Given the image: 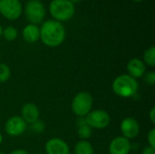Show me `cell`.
<instances>
[{
    "instance_id": "1",
    "label": "cell",
    "mask_w": 155,
    "mask_h": 154,
    "mask_svg": "<svg viewBox=\"0 0 155 154\" xmlns=\"http://www.w3.org/2000/svg\"><path fill=\"white\" fill-rule=\"evenodd\" d=\"M40 28V40L48 47H57L61 45L66 35L64 25L54 19L44 21Z\"/></svg>"
},
{
    "instance_id": "2",
    "label": "cell",
    "mask_w": 155,
    "mask_h": 154,
    "mask_svg": "<svg viewBox=\"0 0 155 154\" xmlns=\"http://www.w3.org/2000/svg\"><path fill=\"white\" fill-rule=\"evenodd\" d=\"M139 88V84L136 79L133 78L129 74H121L117 76L113 84V92L119 97L131 98L134 96Z\"/></svg>"
},
{
    "instance_id": "3",
    "label": "cell",
    "mask_w": 155,
    "mask_h": 154,
    "mask_svg": "<svg viewBox=\"0 0 155 154\" xmlns=\"http://www.w3.org/2000/svg\"><path fill=\"white\" fill-rule=\"evenodd\" d=\"M48 10L54 20L63 23L69 21L74 15L75 5L68 0H52Z\"/></svg>"
},
{
    "instance_id": "4",
    "label": "cell",
    "mask_w": 155,
    "mask_h": 154,
    "mask_svg": "<svg viewBox=\"0 0 155 154\" xmlns=\"http://www.w3.org/2000/svg\"><path fill=\"white\" fill-rule=\"evenodd\" d=\"M23 12H25V15L29 24L36 25L44 22L46 14L45 5L40 0L27 1L25 8H23Z\"/></svg>"
},
{
    "instance_id": "5",
    "label": "cell",
    "mask_w": 155,
    "mask_h": 154,
    "mask_svg": "<svg viewBox=\"0 0 155 154\" xmlns=\"http://www.w3.org/2000/svg\"><path fill=\"white\" fill-rule=\"evenodd\" d=\"M94 100L90 93L80 92L73 99L71 108L73 113L78 117H85L93 107Z\"/></svg>"
},
{
    "instance_id": "6",
    "label": "cell",
    "mask_w": 155,
    "mask_h": 154,
    "mask_svg": "<svg viewBox=\"0 0 155 154\" xmlns=\"http://www.w3.org/2000/svg\"><path fill=\"white\" fill-rule=\"evenodd\" d=\"M23 13L20 0H0V14L9 21L17 20Z\"/></svg>"
},
{
    "instance_id": "7",
    "label": "cell",
    "mask_w": 155,
    "mask_h": 154,
    "mask_svg": "<svg viewBox=\"0 0 155 154\" xmlns=\"http://www.w3.org/2000/svg\"><path fill=\"white\" fill-rule=\"evenodd\" d=\"M85 121L86 123L92 129L102 130L106 128L110 124L111 117L106 111L103 109H97V110H92L85 116Z\"/></svg>"
},
{
    "instance_id": "8",
    "label": "cell",
    "mask_w": 155,
    "mask_h": 154,
    "mask_svg": "<svg viewBox=\"0 0 155 154\" xmlns=\"http://www.w3.org/2000/svg\"><path fill=\"white\" fill-rule=\"evenodd\" d=\"M26 124L27 123L21 118V116H12L6 121L5 131L9 136H20L25 132Z\"/></svg>"
},
{
    "instance_id": "9",
    "label": "cell",
    "mask_w": 155,
    "mask_h": 154,
    "mask_svg": "<svg viewBox=\"0 0 155 154\" xmlns=\"http://www.w3.org/2000/svg\"><path fill=\"white\" fill-rule=\"evenodd\" d=\"M120 130L124 138L131 140L138 136L140 133V124L134 118L126 117L122 121Z\"/></svg>"
},
{
    "instance_id": "10",
    "label": "cell",
    "mask_w": 155,
    "mask_h": 154,
    "mask_svg": "<svg viewBox=\"0 0 155 154\" xmlns=\"http://www.w3.org/2000/svg\"><path fill=\"white\" fill-rule=\"evenodd\" d=\"M46 154H70V148L66 142L60 138L49 139L45 146Z\"/></svg>"
},
{
    "instance_id": "11",
    "label": "cell",
    "mask_w": 155,
    "mask_h": 154,
    "mask_svg": "<svg viewBox=\"0 0 155 154\" xmlns=\"http://www.w3.org/2000/svg\"><path fill=\"white\" fill-rule=\"evenodd\" d=\"M132 149L130 140L124 136H117L114 138L109 144L110 154H129Z\"/></svg>"
},
{
    "instance_id": "12",
    "label": "cell",
    "mask_w": 155,
    "mask_h": 154,
    "mask_svg": "<svg viewBox=\"0 0 155 154\" xmlns=\"http://www.w3.org/2000/svg\"><path fill=\"white\" fill-rule=\"evenodd\" d=\"M40 111L39 108L33 103H26L21 109V118L26 123H33L39 119Z\"/></svg>"
},
{
    "instance_id": "13",
    "label": "cell",
    "mask_w": 155,
    "mask_h": 154,
    "mask_svg": "<svg viewBox=\"0 0 155 154\" xmlns=\"http://www.w3.org/2000/svg\"><path fill=\"white\" fill-rule=\"evenodd\" d=\"M128 74L134 79L141 78L146 73V66L145 64L139 58H133L131 59L126 65Z\"/></svg>"
},
{
    "instance_id": "14",
    "label": "cell",
    "mask_w": 155,
    "mask_h": 154,
    "mask_svg": "<svg viewBox=\"0 0 155 154\" xmlns=\"http://www.w3.org/2000/svg\"><path fill=\"white\" fill-rule=\"evenodd\" d=\"M22 36L24 40L29 44L36 43L40 39V28L36 25L28 24L22 30Z\"/></svg>"
},
{
    "instance_id": "15",
    "label": "cell",
    "mask_w": 155,
    "mask_h": 154,
    "mask_svg": "<svg viewBox=\"0 0 155 154\" xmlns=\"http://www.w3.org/2000/svg\"><path fill=\"white\" fill-rule=\"evenodd\" d=\"M94 150L92 143L85 140L79 141L74 146V154H94Z\"/></svg>"
},
{
    "instance_id": "16",
    "label": "cell",
    "mask_w": 155,
    "mask_h": 154,
    "mask_svg": "<svg viewBox=\"0 0 155 154\" xmlns=\"http://www.w3.org/2000/svg\"><path fill=\"white\" fill-rule=\"evenodd\" d=\"M2 36L4 37L5 40H6L8 42H13V41H15L17 38L18 31H17V29L15 26L7 25L6 27H5L3 29Z\"/></svg>"
},
{
    "instance_id": "17",
    "label": "cell",
    "mask_w": 155,
    "mask_h": 154,
    "mask_svg": "<svg viewBox=\"0 0 155 154\" xmlns=\"http://www.w3.org/2000/svg\"><path fill=\"white\" fill-rule=\"evenodd\" d=\"M145 64H147L150 67H154L155 66V47L151 46L147 48L143 54V61Z\"/></svg>"
},
{
    "instance_id": "18",
    "label": "cell",
    "mask_w": 155,
    "mask_h": 154,
    "mask_svg": "<svg viewBox=\"0 0 155 154\" xmlns=\"http://www.w3.org/2000/svg\"><path fill=\"white\" fill-rule=\"evenodd\" d=\"M92 133L93 130L87 123L78 126V136L81 140L87 141V139H89L92 136Z\"/></svg>"
},
{
    "instance_id": "19",
    "label": "cell",
    "mask_w": 155,
    "mask_h": 154,
    "mask_svg": "<svg viewBox=\"0 0 155 154\" xmlns=\"http://www.w3.org/2000/svg\"><path fill=\"white\" fill-rule=\"evenodd\" d=\"M11 76V70L6 64L0 63V83H5Z\"/></svg>"
},
{
    "instance_id": "20",
    "label": "cell",
    "mask_w": 155,
    "mask_h": 154,
    "mask_svg": "<svg viewBox=\"0 0 155 154\" xmlns=\"http://www.w3.org/2000/svg\"><path fill=\"white\" fill-rule=\"evenodd\" d=\"M31 129L35 133H42L45 130V123L43 121L38 119L35 123H31Z\"/></svg>"
},
{
    "instance_id": "21",
    "label": "cell",
    "mask_w": 155,
    "mask_h": 154,
    "mask_svg": "<svg viewBox=\"0 0 155 154\" xmlns=\"http://www.w3.org/2000/svg\"><path fill=\"white\" fill-rule=\"evenodd\" d=\"M143 77L144 79V82L149 85H153L155 84V73L153 71L145 73Z\"/></svg>"
},
{
    "instance_id": "22",
    "label": "cell",
    "mask_w": 155,
    "mask_h": 154,
    "mask_svg": "<svg viewBox=\"0 0 155 154\" xmlns=\"http://www.w3.org/2000/svg\"><path fill=\"white\" fill-rule=\"evenodd\" d=\"M147 141L149 146L155 148V129L153 128L150 130V132L147 134Z\"/></svg>"
},
{
    "instance_id": "23",
    "label": "cell",
    "mask_w": 155,
    "mask_h": 154,
    "mask_svg": "<svg viewBox=\"0 0 155 154\" xmlns=\"http://www.w3.org/2000/svg\"><path fill=\"white\" fill-rule=\"evenodd\" d=\"M142 154H155V148H153L151 146H147L143 149Z\"/></svg>"
},
{
    "instance_id": "24",
    "label": "cell",
    "mask_w": 155,
    "mask_h": 154,
    "mask_svg": "<svg viewBox=\"0 0 155 154\" xmlns=\"http://www.w3.org/2000/svg\"><path fill=\"white\" fill-rule=\"evenodd\" d=\"M149 119L151 121L152 123H155V107H153L151 110H150V113H149Z\"/></svg>"
},
{
    "instance_id": "25",
    "label": "cell",
    "mask_w": 155,
    "mask_h": 154,
    "mask_svg": "<svg viewBox=\"0 0 155 154\" xmlns=\"http://www.w3.org/2000/svg\"><path fill=\"white\" fill-rule=\"evenodd\" d=\"M10 154H29L27 151L25 150H23V149H17V150H15L13 152H11Z\"/></svg>"
},
{
    "instance_id": "26",
    "label": "cell",
    "mask_w": 155,
    "mask_h": 154,
    "mask_svg": "<svg viewBox=\"0 0 155 154\" xmlns=\"http://www.w3.org/2000/svg\"><path fill=\"white\" fill-rule=\"evenodd\" d=\"M69 2H71L73 5H75V4H78L79 2H81V0H68Z\"/></svg>"
},
{
    "instance_id": "27",
    "label": "cell",
    "mask_w": 155,
    "mask_h": 154,
    "mask_svg": "<svg viewBox=\"0 0 155 154\" xmlns=\"http://www.w3.org/2000/svg\"><path fill=\"white\" fill-rule=\"evenodd\" d=\"M2 33H3V27H2V25H0V38L2 37Z\"/></svg>"
},
{
    "instance_id": "28",
    "label": "cell",
    "mask_w": 155,
    "mask_h": 154,
    "mask_svg": "<svg viewBox=\"0 0 155 154\" xmlns=\"http://www.w3.org/2000/svg\"><path fill=\"white\" fill-rule=\"evenodd\" d=\"M2 142H3V136H2V134L0 133V144L2 143Z\"/></svg>"
},
{
    "instance_id": "29",
    "label": "cell",
    "mask_w": 155,
    "mask_h": 154,
    "mask_svg": "<svg viewBox=\"0 0 155 154\" xmlns=\"http://www.w3.org/2000/svg\"><path fill=\"white\" fill-rule=\"evenodd\" d=\"M133 1H134V2H143L144 0H133Z\"/></svg>"
},
{
    "instance_id": "30",
    "label": "cell",
    "mask_w": 155,
    "mask_h": 154,
    "mask_svg": "<svg viewBox=\"0 0 155 154\" xmlns=\"http://www.w3.org/2000/svg\"><path fill=\"white\" fill-rule=\"evenodd\" d=\"M0 154H6L5 152H0Z\"/></svg>"
},
{
    "instance_id": "31",
    "label": "cell",
    "mask_w": 155,
    "mask_h": 154,
    "mask_svg": "<svg viewBox=\"0 0 155 154\" xmlns=\"http://www.w3.org/2000/svg\"><path fill=\"white\" fill-rule=\"evenodd\" d=\"M35 154H43V153H35Z\"/></svg>"
},
{
    "instance_id": "32",
    "label": "cell",
    "mask_w": 155,
    "mask_h": 154,
    "mask_svg": "<svg viewBox=\"0 0 155 154\" xmlns=\"http://www.w3.org/2000/svg\"><path fill=\"white\" fill-rule=\"evenodd\" d=\"M0 58H1V55H0Z\"/></svg>"
}]
</instances>
